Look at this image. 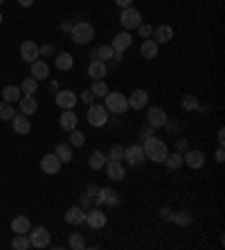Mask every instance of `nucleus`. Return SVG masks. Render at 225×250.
<instances>
[{
    "label": "nucleus",
    "mask_w": 225,
    "mask_h": 250,
    "mask_svg": "<svg viewBox=\"0 0 225 250\" xmlns=\"http://www.w3.org/2000/svg\"><path fill=\"white\" fill-rule=\"evenodd\" d=\"M90 93H93L95 97H106V93H108V86H106L104 79H97V82H93V86H90Z\"/></svg>",
    "instance_id": "40"
},
{
    "label": "nucleus",
    "mask_w": 225,
    "mask_h": 250,
    "mask_svg": "<svg viewBox=\"0 0 225 250\" xmlns=\"http://www.w3.org/2000/svg\"><path fill=\"white\" fill-rule=\"evenodd\" d=\"M167 113H164V108H160V106H153V108H149L146 111V124H151V126L156 128H162L164 124H167Z\"/></svg>",
    "instance_id": "10"
},
{
    "label": "nucleus",
    "mask_w": 225,
    "mask_h": 250,
    "mask_svg": "<svg viewBox=\"0 0 225 250\" xmlns=\"http://www.w3.org/2000/svg\"><path fill=\"white\" fill-rule=\"evenodd\" d=\"M171 214H173L171 208H162V209H160V216L164 219V221H171Z\"/></svg>",
    "instance_id": "50"
},
{
    "label": "nucleus",
    "mask_w": 225,
    "mask_h": 250,
    "mask_svg": "<svg viewBox=\"0 0 225 250\" xmlns=\"http://www.w3.org/2000/svg\"><path fill=\"white\" fill-rule=\"evenodd\" d=\"M138 29L142 39H151V34H153V25H149V23H140Z\"/></svg>",
    "instance_id": "42"
},
{
    "label": "nucleus",
    "mask_w": 225,
    "mask_h": 250,
    "mask_svg": "<svg viewBox=\"0 0 225 250\" xmlns=\"http://www.w3.org/2000/svg\"><path fill=\"white\" fill-rule=\"evenodd\" d=\"M164 165H167L169 169H180L183 165H185V160H183V153H180V151L167 153V158H164Z\"/></svg>",
    "instance_id": "31"
},
{
    "label": "nucleus",
    "mask_w": 225,
    "mask_h": 250,
    "mask_svg": "<svg viewBox=\"0 0 225 250\" xmlns=\"http://www.w3.org/2000/svg\"><path fill=\"white\" fill-rule=\"evenodd\" d=\"M106 75H108V65H106V61L93 59L90 65H88V77H90L93 82H97V79H106Z\"/></svg>",
    "instance_id": "17"
},
{
    "label": "nucleus",
    "mask_w": 225,
    "mask_h": 250,
    "mask_svg": "<svg viewBox=\"0 0 225 250\" xmlns=\"http://www.w3.org/2000/svg\"><path fill=\"white\" fill-rule=\"evenodd\" d=\"M171 221L176 223V226H180V228H187L191 221H194V216H191L189 212H173V214H171Z\"/></svg>",
    "instance_id": "33"
},
{
    "label": "nucleus",
    "mask_w": 225,
    "mask_h": 250,
    "mask_svg": "<svg viewBox=\"0 0 225 250\" xmlns=\"http://www.w3.org/2000/svg\"><path fill=\"white\" fill-rule=\"evenodd\" d=\"M79 205H81L83 209H88L90 205H93V196H88V194L83 192V194H81V198H79Z\"/></svg>",
    "instance_id": "45"
},
{
    "label": "nucleus",
    "mask_w": 225,
    "mask_h": 250,
    "mask_svg": "<svg viewBox=\"0 0 225 250\" xmlns=\"http://www.w3.org/2000/svg\"><path fill=\"white\" fill-rule=\"evenodd\" d=\"M57 68L61 70V72H68V70H72V65H75V57L70 52H61V54H57Z\"/></svg>",
    "instance_id": "29"
},
{
    "label": "nucleus",
    "mask_w": 225,
    "mask_h": 250,
    "mask_svg": "<svg viewBox=\"0 0 225 250\" xmlns=\"http://www.w3.org/2000/svg\"><path fill=\"white\" fill-rule=\"evenodd\" d=\"M151 135H156V128L151 126V124H144V126L140 128V138H142V140L151 138Z\"/></svg>",
    "instance_id": "43"
},
{
    "label": "nucleus",
    "mask_w": 225,
    "mask_h": 250,
    "mask_svg": "<svg viewBox=\"0 0 225 250\" xmlns=\"http://www.w3.org/2000/svg\"><path fill=\"white\" fill-rule=\"evenodd\" d=\"M83 219H86V209L81 205H72L65 209V223H70V226H81Z\"/></svg>",
    "instance_id": "20"
},
{
    "label": "nucleus",
    "mask_w": 225,
    "mask_h": 250,
    "mask_svg": "<svg viewBox=\"0 0 225 250\" xmlns=\"http://www.w3.org/2000/svg\"><path fill=\"white\" fill-rule=\"evenodd\" d=\"M61 29H63V32H70V29H72V23H70V21H65V23L61 25Z\"/></svg>",
    "instance_id": "55"
},
{
    "label": "nucleus",
    "mask_w": 225,
    "mask_h": 250,
    "mask_svg": "<svg viewBox=\"0 0 225 250\" xmlns=\"http://www.w3.org/2000/svg\"><path fill=\"white\" fill-rule=\"evenodd\" d=\"M133 43V36L128 34V32H120V34L113 36V43H110V47H113V52H126L128 47H131Z\"/></svg>",
    "instance_id": "18"
},
{
    "label": "nucleus",
    "mask_w": 225,
    "mask_h": 250,
    "mask_svg": "<svg viewBox=\"0 0 225 250\" xmlns=\"http://www.w3.org/2000/svg\"><path fill=\"white\" fill-rule=\"evenodd\" d=\"M108 115H110V113L106 111V106L90 104V108H88V113H86V120H88V124H90V126L102 128V126H106V124H108Z\"/></svg>",
    "instance_id": "4"
},
{
    "label": "nucleus",
    "mask_w": 225,
    "mask_h": 250,
    "mask_svg": "<svg viewBox=\"0 0 225 250\" xmlns=\"http://www.w3.org/2000/svg\"><path fill=\"white\" fill-rule=\"evenodd\" d=\"M12 128H14V133H18V135H27L29 131H32V124H29V120H27V115H14L12 120Z\"/></svg>",
    "instance_id": "22"
},
{
    "label": "nucleus",
    "mask_w": 225,
    "mask_h": 250,
    "mask_svg": "<svg viewBox=\"0 0 225 250\" xmlns=\"http://www.w3.org/2000/svg\"><path fill=\"white\" fill-rule=\"evenodd\" d=\"M59 126L63 128V131H72V128H77V113L72 111V108L63 111L61 117H59Z\"/></svg>",
    "instance_id": "25"
},
{
    "label": "nucleus",
    "mask_w": 225,
    "mask_h": 250,
    "mask_svg": "<svg viewBox=\"0 0 225 250\" xmlns=\"http://www.w3.org/2000/svg\"><path fill=\"white\" fill-rule=\"evenodd\" d=\"M18 108H20V113L23 115H34L36 111H39V102L34 99V95H23V97L18 99Z\"/></svg>",
    "instance_id": "21"
},
{
    "label": "nucleus",
    "mask_w": 225,
    "mask_h": 250,
    "mask_svg": "<svg viewBox=\"0 0 225 250\" xmlns=\"http://www.w3.org/2000/svg\"><path fill=\"white\" fill-rule=\"evenodd\" d=\"M68 246H70L72 250H83V248H86V239H83V234L75 232V234H70Z\"/></svg>",
    "instance_id": "37"
},
{
    "label": "nucleus",
    "mask_w": 225,
    "mask_h": 250,
    "mask_svg": "<svg viewBox=\"0 0 225 250\" xmlns=\"http://www.w3.org/2000/svg\"><path fill=\"white\" fill-rule=\"evenodd\" d=\"M70 36H72V41H75L77 45H88V43L95 39V27L90 23H86V21H79V23L72 25Z\"/></svg>",
    "instance_id": "2"
},
{
    "label": "nucleus",
    "mask_w": 225,
    "mask_h": 250,
    "mask_svg": "<svg viewBox=\"0 0 225 250\" xmlns=\"http://www.w3.org/2000/svg\"><path fill=\"white\" fill-rule=\"evenodd\" d=\"M120 23L126 32L128 29H138V25L142 23V14H140V9H135V7H126V9L120 12Z\"/></svg>",
    "instance_id": "6"
},
{
    "label": "nucleus",
    "mask_w": 225,
    "mask_h": 250,
    "mask_svg": "<svg viewBox=\"0 0 225 250\" xmlns=\"http://www.w3.org/2000/svg\"><path fill=\"white\" fill-rule=\"evenodd\" d=\"M115 5L120 9H126V7H133V0H115Z\"/></svg>",
    "instance_id": "51"
},
{
    "label": "nucleus",
    "mask_w": 225,
    "mask_h": 250,
    "mask_svg": "<svg viewBox=\"0 0 225 250\" xmlns=\"http://www.w3.org/2000/svg\"><path fill=\"white\" fill-rule=\"evenodd\" d=\"M158 50H160V45H158L153 39H144V41H142V47H140V54L144 59H156Z\"/></svg>",
    "instance_id": "27"
},
{
    "label": "nucleus",
    "mask_w": 225,
    "mask_h": 250,
    "mask_svg": "<svg viewBox=\"0 0 225 250\" xmlns=\"http://www.w3.org/2000/svg\"><path fill=\"white\" fill-rule=\"evenodd\" d=\"M180 104H183V108H185V111H201V102H198V97L196 95H183V102H180Z\"/></svg>",
    "instance_id": "32"
},
{
    "label": "nucleus",
    "mask_w": 225,
    "mask_h": 250,
    "mask_svg": "<svg viewBox=\"0 0 225 250\" xmlns=\"http://www.w3.org/2000/svg\"><path fill=\"white\" fill-rule=\"evenodd\" d=\"M2 2H5V0H0V5H2Z\"/></svg>",
    "instance_id": "56"
},
{
    "label": "nucleus",
    "mask_w": 225,
    "mask_h": 250,
    "mask_svg": "<svg viewBox=\"0 0 225 250\" xmlns=\"http://www.w3.org/2000/svg\"><path fill=\"white\" fill-rule=\"evenodd\" d=\"M75 146L70 145V142H57V146H54V153H57V158L61 160V163H72V158H75V151H72Z\"/></svg>",
    "instance_id": "23"
},
{
    "label": "nucleus",
    "mask_w": 225,
    "mask_h": 250,
    "mask_svg": "<svg viewBox=\"0 0 225 250\" xmlns=\"http://www.w3.org/2000/svg\"><path fill=\"white\" fill-rule=\"evenodd\" d=\"M70 145L72 146H83L86 145V133L79 131V128H72V131H70Z\"/></svg>",
    "instance_id": "38"
},
{
    "label": "nucleus",
    "mask_w": 225,
    "mask_h": 250,
    "mask_svg": "<svg viewBox=\"0 0 225 250\" xmlns=\"http://www.w3.org/2000/svg\"><path fill=\"white\" fill-rule=\"evenodd\" d=\"M39 54L41 57H50V54H54V47L52 45H43V47H39Z\"/></svg>",
    "instance_id": "48"
},
{
    "label": "nucleus",
    "mask_w": 225,
    "mask_h": 250,
    "mask_svg": "<svg viewBox=\"0 0 225 250\" xmlns=\"http://www.w3.org/2000/svg\"><path fill=\"white\" fill-rule=\"evenodd\" d=\"M39 90V82H36L34 77H27L23 83H20V93L23 95H34Z\"/></svg>",
    "instance_id": "36"
},
{
    "label": "nucleus",
    "mask_w": 225,
    "mask_h": 250,
    "mask_svg": "<svg viewBox=\"0 0 225 250\" xmlns=\"http://www.w3.org/2000/svg\"><path fill=\"white\" fill-rule=\"evenodd\" d=\"M77 97H79L81 102H83V104H93V102H95V95L90 93V90H83V93L77 95Z\"/></svg>",
    "instance_id": "44"
},
{
    "label": "nucleus",
    "mask_w": 225,
    "mask_h": 250,
    "mask_svg": "<svg viewBox=\"0 0 225 250\" xmlns=\"http://www.w3.org/2000/svg\"><path fill=\"white\" fill-rule=\"evenodd\" d=\"M108 156V160H124V146L122 145H113L110 146V151L106 153Z\"/></svg>",
    "instance_id": "41"
},
{
    "label": "nucleus",
    "mask_w": 225,
    "mask_h": 250,
    "mask_svg": "<svg viewBox=\"0 0 225 250\" xmlns=\"http://www.w3.org/2000/svg\"><path fill=\"white\" fill-rule=\"evenodd\" d=\"M104 106H106V111L113 113V115H122V113H126L128 111V99L126 95H122V93H106L104 97Z\"/></svg>",
    "instance_id": "3"
},
{
    "label": "nucleus",
    "mask_w": 225,
    "mask_h": 250,
    "mask_svg": "<svg viewBox=\"0 0 225 250\" xmlns=\"http://www.w3.org/2000/svg\"><path fill=\"white\" fill-rule=\"evenodd\" d=\"M12 248L14 250H29V248H32V246H29V237H27V234H14Z\"/></svg>",
    "instance_id": "35"
},
{
    "label": "nucleus",
    "mask_w": 225,
    "mask_h": 250,
    "mask_svg": "<svg viewBox=\"0 0 225 250\" xmlns=\"http://www.w3.org/2000/svg\"><path fill=\"white\" fill-rule=\"evenodd\" d=\"M32 65V77H34L36 82H43V79H47L50 77V65L45 63V61H41V59H36Z\"/></svg>",
    "instance_id": "24"
},
{
    "label": "nucleus",
    "mask_w": 225,
    "mask_h": 250,
    "mask_svg": "<svg viewBox=\"0 0 225 250\" xmlns=\"http://www.w3.org/2000/svg\"><path fill=\"white\" fill-rule=\"evenodd\" d=\"M162 128H167L169 133H176V131H178L180 126H178V122H176V120H167V124H164Z\"/></svg>",
    "instance_id": "47"
},
{
    "label": "nucleus",
    "mask_w": 225,
    "mask_h": 250,
    "mask_svg": "<svg viewBox=\"0 0 225 250\" xmlns=\"http://www.w3.org/2000/svg\"><path fill=\"white\" fill-rule=\"evenodd\" d=\"M216 140H219V145H225V131L219 128V133H216Z\"/></svg>",
    "instance_id": "53"
},
{
    "label": "nucleus",
    "mask_w": 225,
    "mask_h": 250,
    "mask_svg": "<svg viewBox=\"0 0 225 250\" xmlns=\"http://www.w3.org/2000/svg\"><path fill=\"white\" fill-rule=\"evenodd\" d=\"M183 160H185V165L189 169H203V165H205V153L198 151V149H187Z\"/></svg>",
    "instance_id": "16"
},
{
    "label": "nucleus",
    "mask_w": 225,
    "mask_h": 250,
    "mask_svg": "<svg viewBox=\"0 0 225 250\" xmlns=\"http://www.w3.org/2000/svg\"><path fill=\"white\" fill-rule=\"evenodd\" d=\"M54 102H57L59 108L68 111V108H75L77 102H79V97H77V93H72V90H57V97H54Z\"/></svg>",
    "instance_id": "13"
},
{
    "label": "nucleus",
    "mask_w": 225,
    "mask_h": 250,
    "mask_svg": "<svg viewBox=\"0 0 225 250\" xmlns=\"http://www.w3.org/2000/svg\"><path fill=\"white\" fill-rule=\"evenodd\" d=\"M83 223H86L88 228H93V230H99V228H104L106 223H108V216L104 214V209L99 208H93L86 212V219H83Z\"/></svg>",
    "instance_id": "8"
},
{
    "label": "nucleus",
    "mask_w": 225,
    "mask_h": 250,
    "mask_svg": "<svg viewBox=\"0 0 225 250\" xmlns=\"http://www.w3.org/2000/svg\"><path fill=\"white\" fill-rule=\"evenodd\" d=\"M106 163H108V156H106L104 151H93L90 153V158H88V165H90V169H104Z\"/></svg>",
    "instance_id": "30"
},
{
    "label": "nucleus",
    "mask_w": 225,
    "mask_h": 250,
    "mask_svg": "<svg viewBox=\"0 0 225 250\" xmlns=\"http://www.w3.org/2000/svg\"><path fill=\"white\" fill-rule=\"evenodd\" d=\"M61 167H63V163L57 158V153H45V156L41 158V171L43 174H59L61 171Z\"/></svg>",
    "instance_id": "9"
},
{
    "label": "nucleus",
    "mask_w": 225,
    "mask_h": 250,
    "mask_svg": "<svg viewBox=\"0 0 225 250\" xmlns=\"http://www.w3.org/2000/svg\"><path fill=\"white\" fill-rule=\"evenodd\" d=\"M27 237H29V246H32V248H47L52 234H50V230H45V228H32L27 232Z\"/></svg>",
    "instance_id": "7"
},
{
    "label": "nucleus",
    "mask_w": 225,
    "mask_h": 250,
    "mask_svg": "<svg viewBox=\"0 0 225 250\" xmlns=\"http://www.w3.org/2000/svg\"><path fill=\"white\" fill-rule=\"evenodd\" d=\"M124 160H126L128 165H133V167H138V165H142L146 160L144 158V149H142V145H131L124 149Z\"/></svg>",
    "instance_id": "11"
},
{
    "label": "nucleus",
    "mask_w": 225,
    "mask_h": 250,
    "mask_svg": "<svg viewBox=\"0 0 225 250\" xmlns=\"http://www.w3.org/2000/svg\"><path fill=\"white\" fill-rule=\"evenodd\" d=\"M23 97L20 93V86H5L2 88V102H9V104H18V99Z\"/></svg>",
    "instance_id": "28"
},
{
    "label": "nucleus",
    "mask_w": 225,
    "mask_h": 250,
    "mask_svg": "<svg viewBox=\"0 0 225 250\" xmlns=\"http://www.w3.org/2000/svg\"><path fill=\"white\" fill-rule=\"evenodd\" d=\"M14 115H16V108H14V104H9V102H2V104H0V120L9 122Z\"/></svg>",
    "instance_id": "39"
},
{
    "label": "nucleus",
    "mask_w": 225,
    "mask_h": 250,
    "mask_svg": "<svg viewBox=\"0 0 225 250\" xmlns=\"http://www.w3.org/2000/svg\"><path fill=\"white\" fill-rule=\"evenodd\" d=\"M126 99H128V108H133V111H142V108H146V104H149V93L142 90V88H138V90H133Z\"/></svg>",
    "instance_id": "12"
},
{
    "label": "nucleus",
    "mask_w": 225,
    "mask_h": 250,
    "mask_svg": "<svg viewBox=\"0 0 225 250\" xmlns=\"http://www.w3.org/2000/svg\"><path fill=\"white\" fill-rule=\"evenodd\" d=\"M151 39H153L158 45H162V43H169L173 39V27H171V25H158V27H153V34H151Z\"/></svg>",
    "instance_id": "19"
},
{
    "label": "nucleus",
    "mask_w": 225,
    "mask_h": 250,
    "mask_svg": "<svg viewBox=\"0 0 225 250\" xmlns=\"http://www.w3.org/2000/svg\"><path fill=\"white\" fill-rule=\"evenodd\" d=\"M187 149H189V142H187V140H183L180 138L178 142H176V151H180V153H185Z\"/></svg>",
    "instance_id": "46"
},
{
    "label": "nucleus",
    "mask_w": 225,
    "mask_h": 250,
    "mask_svg": "<svg viewBox=\"0 0 225 250\" xmlns=\"http://www.w3.org/2000/svg\"><path fill=\"white\" fill-rule=\"evenodd\" d=\"M95 59H99V61H110V59L115 57V52H113V47L110 45H99L97 50L93 52Z\"/></svg>",
    "instance_id": "34"
},
{
    "label": "nucleus",
    "mask_w": 225,
    "mask_h": 250,
    "mask_svg": "<svg viewBox=\"0 0 225 250\" xmlns=\"http://www.w3.org/2000/svg\"><path fill=\"white\" fill-rule=\"evenodd\" d=\"M142 142H144V145H142L144 158H149L151 163H164V158H167V153H169L164 140H160L158 135H151V138L142 140Z\"/></svg>",
    "instance_id": "1"
},
{
    "label": "nucleus",
    "mask_w": 225,
    "mask_h": 250,
    "mask_svg": "<svg viewBox=\"0 0 225 250\" xmlns=\"http://www.w3.org/2000/svg\"><path fill=\"white\" fill-rule=\"evenodd\" d=\"M95 205H106V208H117L120 205V194L110 187H99V192L93 198Z\"/></svg>",
    "instance_id": "5"
},
{
    "label": "nucleus",
    "mask_w": 225,
    "mask_h": 250,
    "mask_svg": "<svg viewBox=\"0 0 225 250\" xmlns=\"http://www.w3.org/2000/svg\"><path fill=\"white\" fill-rule=\"evenodd\" d=\"M106 176H108L110 181H115V183H122V181H124V176H126V169H124L122 160H108V163H106Z\"/></svg>",
    "instance_id": "14"
},
{
    "label": "nucleus",
    "mask_w": 225,
    "mask_h": 250,
    "mask_svg": "<svg viewBox=\"0 0 225 250\" xmlns=\"http://www.w3.org/2000/svg\"><path fill=\"white\" fill-rule=\"evenodd\" d=\"M29 230H32V221H29L27 216H14V221H12L14 234H27Z\"/></svg>",
    "instance_id": "26"
},
{
    "label": "nucleus",
    "mask_w": 225,
    "mask_h": 250,
    "mask_svg": "<svg viewBox=\"0 0 225 250\" xmlns=\"http://www.w3.org/2000/svg\"><path fill=\"white\" fill-rule=\"evenodd\" d=\"M20 2V7H32L34 5V0H18Z\"/></svg>",
    "instance_id": "54"
},
{
    "label": "nucleus",
    "mask_w": 225,
    "mask_h": 250,
    "mask_svg": "<svg viewBox=\"0 0 225 250\" xmlns=\"http://www.w3.org/2000/svg\"><path fill=\"white\" fill-rule=\"evenodd\" d=\"M97 192H99V187H97V185H93V183H90V185L86 187V194H88V196H93V198H95V194H97Z\"/></svg>",
    "instance_id": "52"
},
{
    "label": "nucleus",
    "mask_w": 225,
    "mask_h": 250,
    "mask_svg": "<svg viewBox=\"0 0 225 250\" xmlns=\"http://www.w3.org/2000/svg\"><path fill=\"white\" fill-rule=\"evenodd\" d=\"M39 43L34 41H23V45H20V59H23L25 63H34L36 59L41 57L39 54Z\"/></svg>",
    "instance_id": "15"
},
{
    "label": "nucleus",
    "mask_w": 225,
    "mask_h": 250,
    "mask_svg": "<svg viewBox=\"0 0 225 250\" xmlns=\"http://www.w3.org/2000/svg\"><path fill=\"white\" fill-rule=\"evenodd\" d=\"M214 158H216V163H223V160H225V149H223V145H219V149H216Z\"/></svg>",
    "instance_id": "49"
}]
</instances>
